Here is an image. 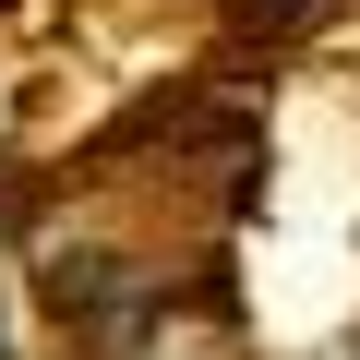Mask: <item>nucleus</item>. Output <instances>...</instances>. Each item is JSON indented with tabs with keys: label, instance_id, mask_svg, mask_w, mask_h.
<instances>
[{
	"label": "nucleus",
	"instance_id": "obj_1",
	"mask_svg": "<svg viewBox=\"0 0 360 360\" xmlns=\"http://www.w3.org/2000/svg\"><path fill=\"white\" fill-rule=\"evenodd\" d=\"M0 360H37V336H25V300H13V276H0Z\"/></svg>",
	"mask_w": 360,
	"mask_h": 360
}]
</instances>
